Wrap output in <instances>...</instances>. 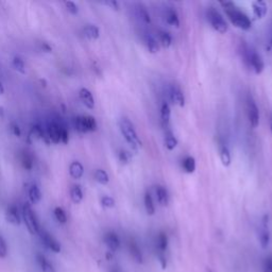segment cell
<instances>
[{
	"instance_id": "obj_1",
	"label": "cell",
	"mask_w": 272,
	"mask_h": 272,
	"mask_svg": "<svg viewBox=\"0 0 272 272\" xmlns=\"http://www.w3.org/2000/svg\"><path fill=\"white\" fill-rule=\"evenodd\" d=\"M221 5L223 6V9L225 13H227L231 23L233 24L235 27L242 30H249L251 28L252 24L248 15L240 9H237L233 2L225 1L221 2Z\"/></svg>"
},
{
	"instance_id": "obj_2",
	"label": "cell",
	"mask_w": 272,
	"mask_h": 272,
	"mask_svg": "<svg viewBox=\"0 0 272 272\" xmlns=\"http://www.w3.org/2000/svg\"><path fill=\"white\" fill-rule=\"evenodd\" d=\"M119 128H121V134L124 137L125 142L130 145V147L134 151H138V149L142 147V141L136 133L133 123L128 118L122 117L119 121Z\"/></svg>"
},
{
	"instance_id": "obj_3",
	"label": "cell",
	"mask_w": 272,
	"mask_h": 272,
	"mask_svg": "<svg viewBox=\"0 0 272 272\" xmlns=\"http://www.w3.org/2000/svg\"><path fill=\"white\" fill-rule=\"evenodd\" d=\"M208 21L210 22L212 28L216 30L217 32L225 33L228 31V24L225 22L223 16L219 13L215 8H210L208 10Z\"/></svg>"
},
{
	"instance_id": "obj_4",
	"label": "cell",
	"mask_w": 272,
	"mask_h": 272,
	"mask_svg": "<svg viewBox=\"0 0 272 272\" xmlns=\"http://www.w3.org/2000/svg\"><path fill=\"white\" fill-rule=\"evenodd\" d=\"M23 218L26 223V227H27L28 231L31 234H38L39 233V224L36 219L35 214L33 213V211L30 207V204L26 203L23 208Z\"/></svg>"
},
{
	"instance_id": "obj_5",
	"label": "cell",
	"mask_w": 272,
	"mask_h": 272,
	"mask_svg": "<svg viewBox=\"0 0 272 272\" xmlns=\"http://www.w3.org/2000/svg\"><path fill=\"white\" fill-rule=\"evenodd\" d=\"M244 59L245 61L248 62V64L250 65V67H252V69L254 70V72L256 75H260L263 72L265 64L262 57L256 54L255 51L247 49L244 50Z\"/></svg>"
},
{
	"instance_id": "obj_6",
	"label": "cell",
	"mask_w": 272,
	"mask_h": 272,
	"mask_svg": "<svg viewBox=\"0 0 272 272\" xmlns=\"http://www.w3.org/2000/svg\"><path fill=\"white\" fill-rule=\"evenodd\" d=\"M167 245H168V238L166 236L165 233H160L156 237V254H157V258L158 261H160L162 267L166 268V250H167Z\"/></svg>"
},
{
	"instance_id": "obj_7",
	"label": "cell",
	"mask_w": 272,
	"mask_h": 272,
	"mask_svg": "<svg viewBox=\"0 0 272 272\" xmlns=\"http://www.w3.org/2000/svg\"><path fill=\"white\" fill-rule=\"evenodd\" d=\"M247 107H248V117L251 125L253 128H256L258 123H260V112H258V108L253 100V98L250 97L248 98L247 101Z\"/></svg>"
},
{
	"instance_id": "obj_8",
	"label": "cell",
	"mask_w": 272,
	"mask_h": 272,
	"mask_svg": "<svg viewBox=\"0 0 272 272\" xmlns=\"http://www.w3.org/2000/svg\"><path fill=\"white\" fill-rule=\"evenodd\" d=\"M39 236H41V240L43 243L47 247L49 250L56 252V253H59L61 251V244L59 243V242L56 240V238L50 235L48 232L46 231H39Z\"/></svg>"
},
{
	"instance_id": "obj_9",
	"label": "cell",
	"mask_w": 272,
	"mask_h": 272,
	"mask_svg": "<svg viewBox=\"0 0 272 272\" xmlns=\"http://www.w3.org/2000/svg\"><path fill=\"white\" fill-rule=\"evenodd\" d=\"M268 222H269V217L267 215H265L263 220H262V225L260 229V236H258V238H260V243H261L263 249H266L270 242V233H269Z\"/></svg>"
},
{
	"instance_id": "obj_10",
	"label": "cell",
	"mask_w": 272,
	"mask_h": 272,
	"mask_svg": "<svg viewBox=\"0 0 272 272\" xmlns=\"http://www.w3.org/2000/svg\"><path fill=\"white\" fill-rule=\"evenodd\" d=\"M64 127L63 124L59 123L57 121H51L48 125L47 129V134H48V138L51 143L54 144H59L61 143L60 141V134H61V130Z\"/></svg>"
},
{
	"instance_id": "obj_11",
	"label": "cell",
	"mask_w": 272,
	"mask_h": 272,
	"mask_svg": "<svg viewBox=\"0 0 272 272\" xmlns=\"http://www.w3.org/2000/svg\"><path fill=\"white\" fill-rule=\"evenodd\" d=\"M168 92H169V98L172 102L179 105V107H184L185 105L184 94L182 92V91L178 88V86L171 85L168 90Z\"/></svg>"
},
{
	"instance_id": "obj_12",
	"label": "cell",
	"mask_w": 272,
	"mask_h": 272,
	"mask_svg": "<svg viewBox=\"0 0 272 272\" xmlns=\"http://www.w3.org/2000/svg\"><path fill=\"white\" fill-rule=\"evenodd\" d=\"M79 98H80V100L82 101V103L85 105L86 108L92 110L95 108V99L94 96H92L91 91L88 89H81L80 91H79Z\"/></svg>"
},
{
	"instance_id": "obj_13",
	"label": "cell",
	"mask_w": 272,
	"mask_h": 272,
	"mask_svg": "<svg viewBox=\"0 0 272 272\" xmlns=\"http://www.w3.org/2000/svg\"><path fill=\"white\" fill-rule=\"evenodd\" d=\"M104 242L108 245V248L113 252L117 251L119 247H121V240H119V237L115 232H108V233L104 235Z\"/></svg>"
},
{
	"instance_id": "obj_14",
	"label": "cell",
	"mask_w": 272,
	"mask_h": 272,
	"mask_svg": "<svg viewBox=\"0 0 272 272\" xmlns=\"http://www.w3.org/2000/svg\"><path fill=\"white\" fill-rule=\"evenodd\" d=\"M165 21L168 25L174 26L176 28H179L180 26V19H179V15L177 11L174 8H167L165 10Z\"/></svg>"
},
{
	"instance_id": "obj_15",
	"label": "cell",
	"mask_w": 272,
	"mask_h": 272,
	"mask_svg": "<svg viewBox=\"0 0 272 272\" xmlns=\"http://www.w3.org/2000/svg\"><path fill=\"white\" fill-rule=\"evenodd\" d=\"M6 220L14 225L21 224V216H19L16 205L12 204L8 208V211H6Z\"/></svg>"
},
{
	"instance_id": "obj_16",
	"label": "cell",
	"mask_w": 272,
	"mask_h": 272,
	"mask_svg": "<svg viewBox=\"0 0 272 272\" xmlns=\"http://www.w3.org/2000/svg\"><path fill=\"white\" fill-rule=\"evenodd\" d=\"M143 41L146 48H147L150 54H156L158 51V44L156 42V39L152 36L150 33H145L143 36Z\"/></svg>"
},
{
	"instance_id": "obj_17",
	"label": "cell",
	"mask_w": 272,
	"mask_h": 272,
	"mask_svg": "<svg viewBox=\"0 0 272 272\" xmlns=\"http://www.w3.org/2000/svg\"><path fill=\"white\" fill-rule=\"evenodd\" d=\"M129 251H130V254H131L132 258H133L136 263H138V264L143 263L142 251H141V249H139L137 242L134 240H131L129 242Z\"/></svg>"
},
{
	"instance_id": "obj_18",
	"label": "cell",
	"mask_w": 272,
	"mask_h": 272,
	"mask_svg": "<svg viewBox=\"0 0 272 272\" xmlns=\"http://www.w3.org/2000/svg\"><path fill=\"white\" fill-rule=\"evenodd\" d=\"M252 8H253V14L257 19H262L267 14V4L265 1L258 0V1L253 2Z\"/></svg>"
},
{
	"instance_id": "obj_19",
	"label": "cell",
	"mask_w": 272,
	"mask_h": 272,
	"mask_svg": "<svg viewBox=\"0 0 272 272\" xmlns=\"http://www.w3.org/2000/svg\"><path fill=\"white\" fill-rule=\"evenodd\" d=\"M69 175L71 176V178L76 179V180H79V179H81L84 175V167L83 165L78 162V161H75L72 162L70 165H69Z\"/></svg>"
},
{
	"instance_id": "obj_20",
	"label": "cell",
	"mask_w": 272,
	"mask_h": 272,
	"mask_svg": "<svg viewBox=\"0 0 272 272\" xmlns=\"http://www.w3.org/2000/svg\"><path fill=\"white\" fill-rule=\"evenodd\" d=\"M136 15L144 24L149 25L151 23L149 12H148L147 8H146V6L143 5V4H137L136 5Z\"/></svg>"
},
{
	"instance_id": "obj_21",
	"label": "cell",
	"mask_w": 272,
	"mask_h": 272,
	"mask_svg": "<svg viewBox=\"0 0 272 272\" xmlns=\"http://www.w3.org/2000/svg\"><path fill=\"white\" fill-rule=\"evenodd\" d=\"M83 197H84L83 191H82V188L80 185H74V186H72L70 189L71 201L76 204H79V203H81V201L83 200Z\"/></svg>"
},
{
	"instance_id": "obj_22",
	"label": "cell",
	"mask_w": 272,
	"mask_h": 272,
	"mask_svg": "<svg viewBox=\"0 0 272 272\" xmlns=\"http://www.w3.org/2000/svg\"><path fill=\"white\" fill-rule=\"evenodd\" d=\"M36 260H37V264H38L39 268H41L42 272H56L54 266H52V265L47 261V258H46L44 255L37 254Z\"/></svg>"
},
{
	"instance_id": "obj_23",
	"label": "cell",
	"mask_w": 272,
	"mask_h": 272,
	"mask_svg": "<svg viewBox=\"0 0 272 272\" xmlns=\"http://www.w3.org/2000/svg\"><path fill=\"white\" fill-rule=\"evenodd\" d=\"M42 197H43V195H42V191H41V189H39V187L36 186V185H32L29 189V199H30L31 203H33V204L38 203L42 200Z\"/></svg>"
},
{
	"instance_id": "obj_24",
	"label": "cell",
	"mask_w": 272,
	"mask_h": 272,
	"mask_svg": "<svg viewBox=\"0 0 272 272\" xmlns=\"http://www.w3.org/2000/svg\"><path fill=\"white\" fill-rule=\"evenodd\" d=\"M157 202L160 203L162 207H166L168 204V192L163 186H157L155 189Z\"/></svg>"
},
{
	"instance_id": "obj_25",
	"label": "cell",
	"mask_w": 272,
	"mask_h": 272,
	"mask_svg": "<svg viewBox=\"0 0 272 272\" xmlns=\"http://www.w3.org/2000/svg\"><path fill=\"white\" fill-rule=\"evenodd\" d=\"M170 116H171V111H170V107L167 102H163L162 107H161V118H162V122L165 125V127H167L170 122Z\"/></svg>"
},
{
	"instance_id": "obj_26",
	"label": "cell",
	"mask_w": 272,
	"mask_h": 272,
	"mask_svg": "<svg viewBox=\"0 0 272 272\" xmlns=\"http://www.w3.org/2000/svg\"><path fill=\"white\" fill-rule=\"evenodd\" d=\"M83 32L85 36L90 38V39H97L99 37V29L97 26L95 25H88L85 26L84 29H83Z\"/></svg>"
},
{
	"instance_id": "obj_27",
	"label": "cell",
	"mask_w": 272,
	"mask_h": 272,
	"mask_svg": "<svg viewBox=\"0 0 272 272\" xmlns=\"http://www.w3.org/2000/svg\"><path fill=\"white\" fill-rule=\"evenodd\" d=\"M165 146H166V148H167L170 151L174 150L178 146V139L176 138V136L174 135V133H172L171 131L166 132Z\"/></svg>"
},
{
	"instance_id": "obj_28",
	"label": "cell",
	"mask_w": 272,
	"mask_h": 272,
	"mask_svg": "<svg viewBox=\"0 0 272 272\" xmlns=\"http://www.w3.org/2000/svg\"><path fill=\"white\" fill-rule=\"evenodd\" d=\"M144 202H145V208L146 212H147L148 215H154L155 213V207L153 203V199H152L151 195L149 192H146L145 198H144Z\"/></svg>"
},
{
	"instance_id": "obj_29",
	"label": "cell",
	"mask_w": 272,
	"mask_h": 272,
	"mask_svg": "<svg viewBox=\"0 0 272 272\" xmlns=\"http://www.w3.org/2000/svg\"><path fill=\"white\" fill-rule=\"evenodd\" d=\"M21 161H22V164L26 169H28V170L32 169L34 158H33V155L30 153V152L24 151L22 153V156H21Z\"/></svg>"
},
{
	"instance_id": "obj_30",
	"label": "cell",
	"mask_w": 272,
	"mask_h": 272,
	"mask_svg": "<svg viewBox=\"0 0 272 272\" xmlns=\"http://www.w3.org/2000/svg\"><path fill=\"white\" fill-rule=\"evenodd\" d=\"M157 35H158V39H160V42H161L163 47H165V48L170 47V45L172 43V37L168 32L161 30V31H158Z\"/></svg>"
},
{
	"instance_id": "obj_31",
	"label": "cell",
	"mask_w": 272,
	"mask_h": 272,
	"mask_svg": "<svg viewBox=\"0 0 272 272\" xmlns=\"http://www.w3.org/2000/svg\"><path fill=\"white\" fill-rule=\"evenodd\" d=\"M95 180L102 185H107L110 182V177L107 171H104L103 169H97L95 171Z\"/></svg>"
},
{
	"instance_id": "obj_32",
	"label": "cell",
	"mask_w": 272,
	"mask_h": 272,
	"mask_svg": "<svg viewBox=\"0 0 272 272\" xmlns=\"http://www.w3.org/2000/svg\"><path fill=\"white\" fill-rule=\"evenodd\" d=\"M183 168L187 174H192L196 170V161L192 156H187L183 161Z\"/></svg>"
},
{
	"instance_id": "obj_33",
	"label": "cell",
	"mask_w": 272,
	"mask_h": 272,
	"mask_svg": "<svg viewBox=\"0 0 272 272\" xmlns=\"http://www.w3.org/2000/svg\"><path fill=\"white\" fill-rule=\"evenodd\" d=\"M220 160L222 162V165L225 166V167H229V166L231 165V154H230V151L228 149L227 146H222V147L220 148Z\"/></svg>"
},
{
	"instance_id": "obj_34",
	"label": "cell",
	"mask_w": 272,
	"mask_h": 272,
	"mask_svg": "<svg viewBox=\"0 0 272 272\" xmlns=\"http://www.w3.org/2000/svg\"><path fill=\"white\" fill-rule=\"evenodd\" d=\"M30 137L34 138V139H42L45 137L44 130L41 125L39 124L33 125V127L31 128V131H30Z\"/></svg>"
},
{
	"instance_id": "obj_35",
	"label": "cell",
	"mask_w": 272,
	"mask_h": 272,
	"mask_svg": "<svg viewBox=\"0 0 272 272\" xmlns=\"http://www.w3.org/2000/svg\"><path fill=\"white\" fill-rule=\"evenodd\" d=\"M75 127L78 132L80 133H88V129H86L85 124V117L84 116H78L75 118Z\"/></svg>"
},
{
	"instance_id": "obj_36",
	"label": "cell",
	"mask_w": 272,
	"mask_h": 272,
	"mask_svg": "<svg viewBox=\"0 0 272 272\" xmlns=\"http://www.w3.org/2000/svg\"><path fill=\"white\" fill-rule=\"evenodd\" d=\"M13 67L15 68V70H17L18 72H21V74H26V65L24 60L19 57H15L13 59Z\"/></svg>"
},
{
	"instance_id": "obj_37",
	"label": "cell",
	"mask_w": 272,
	"mask_h": 272,
	"mask_svg": "<svg viewBox=\"0 0 272 272\" xmlns=\"http://www.w3.org/2000/svg\"><path fill=\"white\" fill-rule=\"evenodd\" d=\"M55 217L60 223H66L67 222V215H66L65 211L62 208H56L55 209Z\"/></svg>"
},
{
	"instance_id": "obj_38",
	"label": "cell",
	"mask_w": 272,
	"mask_h": 272,
	"mask_svg": "<svg viewBox=\"0 0 272 272\" xmlns=\"http://www.w3.org/2000/svg\"><path fill=\"white\" fill-rule=\"evenodd\" d=\"M85 117V124L86 129L89 132H92L97 130V121L92 116H84Z\"/></svg>"
},
{
	"instance_id": "obj_39",
	"label": "cell",
	"mask_w": 272,
	"mask_h": 272,
	"mask_svg": "<svg viewBox=\"0 0 272 272\" xmlns=\"http://www.w3.org/2000/svg\"><path fill=\"white\" fill-rule=\"evenodd\" d=\"M101 204L102 207L107 208V209H111L115 207V200L112 197L109 196H104L101 198Z\"/></svg>"
},
{
	"instance_id": "obj_40",
	"label": "cell",
	"mask_w": 272,
	"mask_h": 272,
	"mask_svg": "<svg viewBox=\"0 0 272 272\" xmlns=\"http://www.w3.org/2000/svg\"><path fill=\"white\" fill-rule=\"evenodd\" d=\"M64 4L66 6V10H67L70 13V14H72V15L78 14V5L75 2L65 1Z\"/></svg>"
},
{
	"instance_id": "obj_41",
	"label": "cell",
	"mask_w": 272,
	"mask_h": 272,
	"mask_svg": "<svg viewBox=\"0 0 272 272\" xmlns=\"http://www.w3.org/2000/svg\"><path fill=\"white\" fill-rule=\"evenodd\" d=\"M60 141H61V143L63 144H68V141H69V133H68V130L66 129L65 127L62 128L61 130V134H60Z\"/></svg>"
},
{
	"instance_id": "obj_42",
	"label": "cell",
	"mask_w": 272,
	"mask_h": 272,
	"mask_svg": "<svg viewBox=\"0 0 272 272\" xmlns=\"http://www.w3.org/2000/svg\"><path fill=\"white\" fill-rule=\"evenodd\" d=\"M6 253H8V247L3 238L0 236V257H4Z\"/></svg>"
},
{
	"instance_id": "obj_43",
	"label": "cell",
	"mask_w": 272,
	"mask_h": 272,
	"mask_svg": "<svg viewBox=\"0 0 272 272\" xmlns=\"http://www.w3.org/2000/svg\"><path fill=\"white\" fill-rule=\"evenodd\" d=\"M263 272H272V256H269L265 260Z\"/></svg>"
},
{
	"instance_id": "obj_44",
	"label": "cell",
	"mask_w": 272,
	"mask_h": 272,
	"mask_svg": "<svg viewBox=\"0 0 272 272\" xmlns=\"http://www.w3.org/2000/svg\"><path fill=\"white\" fill-rule=\"evenodd\" d=\"M119 160H121V163H128L129 160H130V155L127 151L124 150H121V152H119Z\"/></svg>"
},
{
	"instance_id": "obj_45",
	"label": "cell",
	"mask_w": 272,
	"mask_h": 272,
	"mask_svg": "<svg viewBox=\"0 0 272 272\" xmlns=\"http://www.w3.org/2000/svg\"><path fill=\"white\" fill-rule=\"evenodd\" d=\"M102 3L105 4V5L110 6L111 9L115 10V11H118V10H119V4H118L117 1H115V0H109V1H104V2H102Z\"/></svg>"
},
{
	"instance_id": "obj_46",
	"label": "cell",
	"mask_w": 272,
	"mask_h": 272,
	"mask_svg": "<svg viewBox=\"0 0 272 272\" xmlns=\"http://www.w3.org/2000/svg\"><path fill=\"white\" fill-rule=\"evenodd\" d=\"M12 132H13V134H14L17 137H19V136L22 135L21 128H19V125L16 124V123H13L12 124Z\"/></svg>"
},
{
	"instance_id": "obj_47",
	"label": "cell",
	"mask_w": 272,
	"mask_h": 272,
	"mask_svg": "<svg viewBox=\"0 0 272 272\" xmlns=\"http://www.w3.org/2000/svg\"><path fill=\"white\" fill-rule=\"evenodd\" d=\"M4 92V88H3V85L1 84V82H0V95H2Z\"/></svg>"
},
{
	"instance_id": "obj_48",
	"label": "cell",
	"mask_w": 272,
	"mask_h": 272,
	"mask_svg": "<svg viewBox=\"0 0 272 272\" xmlns=\"http://www.w3.org/2000/svg\"><path fill=\"white\" fill-rule=\"evenodd\" d=\"M270 130H271V133H272V117L270 119Z\"/></svg>"
},
{
	"instance_id": "obj_49",
	"label": "cell",
	"mask_w": 272,
	"mask_h": 272,
	"mask_svg": "<svg viewBox=\"0 0 272 272\" xmlns=\"http://www.w3.org/2000/svg\"><path fill=\"white\" fill-rule=\"evenodd\" d=\"M205 272H213V271L210 270V269H207V271H205Z\"/></svg>"
},
{
	"instance_id": "obj_50",
	"label": "cell",
	"mask_w": 272,
	"mask_h": 272,
	"mask_svg": "<svg viewBox=\"0 0 272 272\" xmlns=\"http://www.w3.org/2000/svg\"><path fill=\"white\" fill-rule=\"evenodd\" d=\"M112 272H116V271H112Z\"/></svg>"
}]
</instances>
